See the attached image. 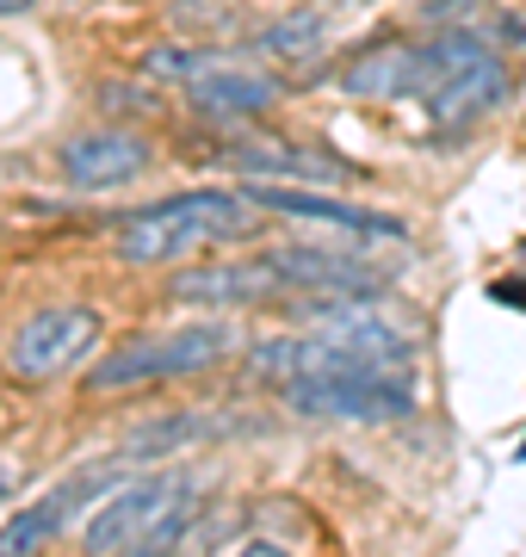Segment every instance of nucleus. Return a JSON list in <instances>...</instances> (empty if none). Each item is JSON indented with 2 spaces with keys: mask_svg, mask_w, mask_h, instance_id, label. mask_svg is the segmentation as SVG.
I'll use <instances>...</instances> for the list:
<instances>
[{
  "mask_svg": "<svg viewBox=\"0 0 526 557\" xmlns=\"http://www.w3.org/2000/svg\"><path fill=\"white\" fill-rule=\"evenodd\" d=\"M7 496H13V478H7V471H0V502H7Z\"/></svg>",
  "mask_w": 526,
  "mask_h": 557,
  "instance_id": "obj_26",
  "label": "nucleus"
},
{
  "mask_svg": "<svg viewBox=\"0 0 526 557\" xmlns=\"http://www.w3.org/2000/svg\"><path fill=\"white\" fill-rule=\"evenodd\" d=\"M130 478H118L112 465H93V471H68V478L57 483V490H43L32 508H20V515L0 527V557H38L50 539L68 527V520L82 515H93V502H105L112 490H124Z\"/></svg>",
  "mask_w": 526,
  "mask_h": 557,
  "instance_id": "obj_7",
  "label": "nucleus"
},
{
  "mask_svg": "<svg viewBox=\"0 0 526 557\" xmlns=\"http://www.w3.org/2000/svg\"><path fill=\"white\" fill-rule=\"evenodd\" d=\"M211 428H204V416H162V421H142L137 434L124 440V458H167L180 453V446H192V440H204Z\"/></svg>",
  "mask_w": 526,
  "mask_h": 557,
  "instance_id": "obj_17",
  "label": "nucleus"
},
{
  "mask_svg": "<svg viewBox=\"0 0 526 557\" xmlns=\"http://www.w3.org/2000/svg\"><path fill=\"white\" fill-rule=\"evenodd\" d=\"M137 69L149 81H167V87H192V81L217 75V69H236V50H223V44H192V38H174V44H149L137 57Z\"/></svg>",
  "mask_w": 526,
  "mask_h": 557,
  "instance_id": "obj_15",
  "label": "nucleus"
},
{
  "mask_svg": "<svg viewBox=\"0 0 526 557\" xmlns=\"http://www.w3.org/2000/svg\"><path fill=\"white\" fill-rule=\"evenodd\" d=\"M496 0H422V25L434 32H477Z\"/></svg>",
  "mask_w": 526,
  "mask_h": 557,
  "instance_id": "obj_20",
  "label": "nucleus"
},
{
  "mask_svg": "<svg viewBox=\"0 0 526 557\" xmlns=\"http://www.w3.org/2000/svg\"><path fill=\"white\" fill-rule=\"evenodd\" d=\"M199 508H204V496L180 502V508H174V515H167L162 527H155V533H149V539H137V545H130L124 557H174V552L186 545V533L199 527Z\"/></svg>",
  "mask_w": 526,
  "mask_h": 557,
  "instance_id": "obj_18",
  "label": "nucleus"
},
{
  "mask_svg": "<svg viewBox=\"0 0 526 557\" xmlns=\"http://www.w3.org/2000/svg\"><path fill=\"white\" fill-rule=\"evenodd\" d=\"M484 38L496 44V50H526V20H521V13H502L496 32H484Z\"/></svg>",
  "mask_w": 526,
  "mask_h": 557,
  "instance_id": "obj_22",
  "label": "nucleus"
},
{
  "mask_svg": "<svg viewBox=\"0 0 526 557\" xmlns=\"http://www.w3.org/2000/svg\"><path fill=\"white\" fill-rule=\"evenodd\" d=\"M285 100V81L273 75H254V69H217L186 87V106L211 124H248V119H266L273 106Z\"/></svg>",
  "mask_w": 526,
  "mask_h": 557,
  "instance_id": "obj_13",
  "label": "nucleus"
},
{
  "mask_svg": "<svg viewBox=\"0 0 526 557\" xmlns=\"http://www.w3.org/2000/svg\"><path fill=\"white\" fill-rule=\"evenodd\" d=\"M100 310H87V304H50L38 317H25L7 341V372L20 384H50L62 372H75L87 354H93V341H100Z\"/></svg>",
  "mask_w": 526,
  "mask_h": 557,
  "instance_id": "obj_5",
  "label": "nucleus"
},
{
  "mask_svg": "<svg viewBox=\"0 0 526 557\" xmlns=\"http://www.w3.org/2000/svg\"><path fill=\"white\" fill-rule=\"evenodd\" d=\"M236 557H285V552H279V545H266V539H254V545H242Z\"/></svg>",
  "mask_w": 526,
  "mask_h": 557,
  "instance_id": "obj_24",
  "label": "nucleus"
},
{
  "mask_svg": "<svg viewBox=\"0 0 526 557\" xmlns=\"http://www.w3.org/2000/svg\"><path fill=\"white\" fill-rule=\"evenodd\" d=\"M242 193L254 211H279V218H298V223H328V230H347V236H365V242H409V223L390 218V211H365V205L298 193V186H273V180H248Z\"/></svg>",
  "mask_w": 526,
  "mask_h": 557,
  "instance_id": "obj_11",
  "label": "nucleus"
},
{
  "mask_svg": "<svg viewBox=\"0 0 526 557\" xmlns=\"http://www.w3.org/2000/svg\"><path fill=\"white\" fill-rule=\"evenodd\" d=\"M149 137L142 131H124V124H100V131H75V137L57 149V174L75 186V193H118L137 174H149Z\"/></svg>",
  "mask_w": 526,
  "mask_h": 557,
  "instance_id": "obj_8",
  "label": "nucleus"
},
{
  "mask_svg": "<svg viewBox=\"0 0 526 557\" xmlns=\"http://www.w3.org/2000/svg\"><path fill=\"white\" fill-rule=\"evenodd\" d=\"M211 168L242 180H360L353 161H341L335 149H304V143H279V137H242V143H217Z\"/></svg>",
  "mask_w": 526,
  "mask_h": 557,
  "instance_id": "obj_10",
  "label": "nucleus"
},
{
  "mask_svg": "<svg viewBox=\"0 0 526 557\" xmlns=\"http://www.w3.org/2000/svg\"><path fill=\"white\" fill-rule=\"evenodd\" d=\"M236 329L229 322H186V329H162V335H137L112 347V354L87 372V391H130V384H162V379H186V372H204V366H223L236 354Z\"/></svg>",
  "mask_w": 526,
  "mask_h": 557,
  "instance_id": "obj_2",
  "label": "nucleus"
},
{
  "mask_svg": "<svg viewBox=\"0 0 526 557\" xmlns=\"http://www.w3.org/2000/svg\"><path fill=\"white\" fill-rule=\"evenodd\" d=\"M261 267L279 278V292H304V298H378L390 285V267L353 255V248H266Z\"/></svg>",
  "mask_w": 526,
  "mask_h": 557,
  "instance_id": "obj_6",
  "label": "nucleus"
},
{
  "mask_svg": "<svg viewBox=\"0 0 526 557\" xmlns=\"http://www.w3.org/2000/svg\"><path fill=\"white\" fill-rule=\"evenodd\" d=\"M514 100V69H508V57H489L477 62V69H465V75H452L427 100V131H434V143H465L477 137L502 106Z\"/></svg>",
  "mask_w": 526,
  "mask_h": 557,
  "instance_id": "obj_9",
  "label": "nucleus"
},
{
  "mask_svg": "<svg viewBox=\"0 0 526 557\" xmlns=\"http://www.w3.org/2000/svg\"><path fill=\"white\" fill-rule=\"evenodd\" d=\"M100 100L124 106V112H155V94L149 87H118V81H100Z\"/></svg>",
  "mask_w": 526,
  "mask_h": 557,
  "instance_id": "obj_21",
  "label": "nucleus"
},
{
  "mask_svg": "<svg viewBox=\"0 0 526 557\" xmlns=\"http://www.w3.org/2000/svg\"><path fill=\"white\" fill-rule=\"evenodd\" d=\"M38 0H0V20H20V13H32Z\"/></svg>",
  "mask_w": 526,
  "mask_h": 557,
  "instance_id": "obj_25",
  "label": "nucleus"
},
{
  "mask_svg": "<svg viewBox=\"0 0 526 557\" xmlns=\"http://www.w3.org/2000/svg\"><path fill=\"white\" fill-rule=\"evenodd\" d=\"M514 465H526V440H521V446H514Z\"/></svg>",
  "mask_w": 526,
  "mask_h": 557,
  "instance_id": "obj_27",
  "label": "nucleus"
},
{
  "mask_svg": "<svg viewBox=\"0 0 526 557\" xmlns=\"http://www.w3.org/2000/svg\"><path fill=\"white\" fill-rule=\"evenodd\" d=\"M489 298L508 304V310H526V278H521V285H489Z\"/></svg>",
  "mask_w": 526,
  "mask_h": 557,
  "instance_id": "obj_23",
  "label": "nucleus"
},
{
  "mask_svg": "<svg viewBox=\"0 0 526 557\" xmlns=\"http://www.w3.org/2000/svg\"><path fill=\"white\" fill-rule=\"evenodd\" d=\"M192 496H204V483L192 478V471H162V478L124 483V490H112V496L87 515L82 552L87 557H124L137 539H149L180 502H192Z\"/></svg>",
  "mask_w": 526,
  "mask_h": 557,
  "instance_id": "obj_4",
  "label": "nucleus"
},
{
  "mask_svg": "<svg viewBox=\"0 0 526 557\" xmlns=\"http://www.w3.org/2000/svg\"><path fill=\"white\" fill-rule=\"evenodd\" d=\"M285 409L310 421H353V428H397L422 409L415 379L403 366H353V372H328L285 391Z\"/></svg>",
  "mask_w": 526,
  "mask_h": 557,
  "instance_id": "obj_3",
  "label": "nucleus"
},
{
  "mask_svg": "<svg viewBox=\"0 0 526 557\" xmlns=\"http://www.w3.org/2000/svg\"><path fill=\"white\" fill-rule=\"evenodd\" d=\"M261 223H254V205L248 193H223V186H199V193H174V199H155L130 211L118 223V260L130 267H174V260H192L199 248L211 242H242L254 236Z\"/></svg>",
  "mask_w": 526,
  "mask_h": 557,
  "instance_id": "obj_1",
  "label": "nucleus"
},
{
  "mask_svg": "<svg viewBox=\"0 0 526 557\" xmlns=\"http://www.w3.org/2000/svg\"><path fill=\"white\" fill-rule=\"evenodd\" d=\"M254 50L273 62H316L328 50V7H291V13H279L254 38Z\"/></svg>",
  "mask_w": 526,
  "mask_h": 557,
  "instance_id": "obj_16",
  "label": "nucleus"
},
{
  "mask_svg": "<svg viewBox=\"0 0 526 557\" xmlns=\"http://www.w3.org/2000/svg\"><path fill=\"white\" fill-rule=\"evenodd\" d=\"M409 62L415 38H372L341 62V94L353 100H409Z\"/></svg>",
  "mask_w": 526,
  "mask_h": 557,
  "instance_id": "obj_14",
  "label": "nucleus"
},
{
  "mask_svg": "<svg viewBox=\"0 0 526 557\" xmlns=\"http://www.w3.org/2000/svg\"><path fill=\"white\" fill-rule=\"evenodd\" d=\"M180 304H199V310H223V317H236V310H254L279 292V278L266 273L261 260H217V267H180L174 285H167Z\"/></svg>",
  "mask_w": 526,
  "mask_h": 557,
  "instance_id": "obj_12",
  "label": "nucleus"
},
{
  "mask_svg": "<svg viewBox=\"0 0 526 557\" xmlns=\"http://www.w3.org/2000/svg\"><path fill=\"white\" fill-rule=\"evenodd\" d=\"M236 7H242V0H167V20L180 25V38L186 32H223Z\"/></svg>",
  "mask_w": 526,
  "mask_h": 557,
  "instance_id": "obj_19",
  "label": "nucleus"
}]
</instances>
